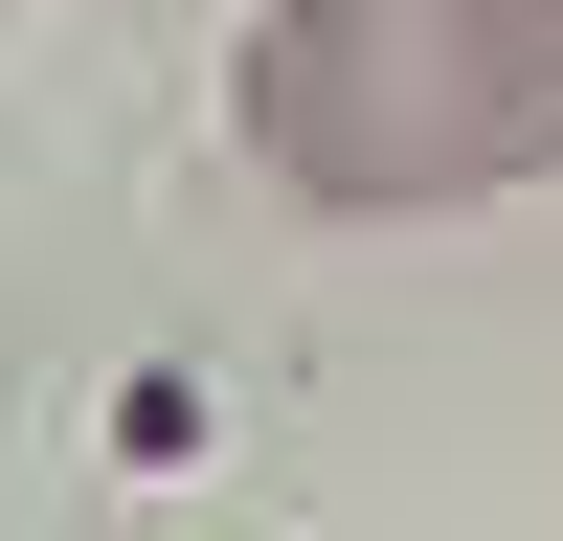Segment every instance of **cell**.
Here are the masks:
<instances>
[{
	"label": "cell",
	"mask_w": 563,
	"mask_h": 541,
	"mask_svg": "<svg viewBox=\"0 0 563 541\" xmlns=\"http://www.w3.org/2000/svg\"><path fill=\"white\" fill-rule=\"evenodd\" d=\"M249 158L294 203H496L563 158V0H271Z\"/></svg>",
	"instance_id": "1"
}]
</instances>
